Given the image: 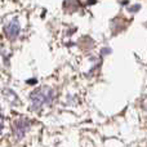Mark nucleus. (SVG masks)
<instances>
[{
    "label": "nucleus",
    "instance_id": "f257e3e1",
    "mask_svg": "<svg viewBox=\"0 0 147 147\" xmlns=\"http://www.w3.org/2000/svg\"><path fill=\"white\" fill-rule=\"evenodd\" d=\"M53 97H54V92L48 86H43L40 89L34 90L30 96L31 102H32V109L39 110L43 106L51 105L52 101H53Z\"/></svg>",
    "mask_w": 147,
    "mask_h": 147
},
{
    "label": "nucleus",
    "instance_id": "f03ea898",
    "mask_svg": "<svg viewBox=\"0 0 147 147\" xmlns=\"http://www.w3.org/2000/svg\"><path fill=\"white\" fill-rule=\"evenodd\" d=\"M28 127H30V121L26 119H17L13 123V133H14V138L17 141L22 140L25 137L26 132H27Z\"/></svg>",
    "mask_w": 147,
    "mask_h": 147
},
{
    "label": "nucleus",
    "instance_id": "7ed1b4c3",
    "mask_svg": "<svg viewBox=\"0 0 147 147\" xmlns=\"http://www.w3.org/2000/svg\"><path fill=\"white\" fill-rule=\"evenodd\" d=\"M5 34H7V36L9 39H16L18 36V34H20V25H18L17 21H13V22H10L9 25L5 27Z\"/></svg>",
    "mask_w": 147,
    "mask_h": 147
},
{
    "label": "nucleus",
    "instance_id": "20e7f679",
    "mask_svg": "<svg viewBox=\"0 0 147 147\" xmlns=\"http://www.w3.org/2000/svg\"><path fill=\"white\" fill-rule=\"evenodd\" d=\"M1 129H3V119L0 117V133H1Z\"/></svg>",
    "mask_w": 147,
    "mask_h": 147
}]
</instances>
